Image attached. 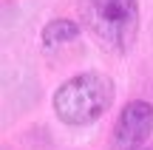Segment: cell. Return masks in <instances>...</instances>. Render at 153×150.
<instances>
[{
  "mask_svg": "<svg viewBox=\"0 0 153 150\" xmlns=\"http://www.w3.org/2000/svg\"><path fill=\"white\" fill-rule=\"evenodd\" d=\"M79 20L111 54H125L139 34L136 0H79Z\"/></svg>",
  "mask_w": 153,
  "mask_h": 150,
  "instance_id": "cell-1",
  "label": "cell"
},
{
  "mask_svg": "<svg viewBox=\"0 0 153 150\" xmlns=\"http://www.w3.org/2000/svg\"><path fill=\"white\" fill-rule=\"evenodd\" d=\"M114 79L99 71H85L65 79L54 91V113L65 125H91L114 105Z\"/></svg>",
  "mask_w": 153,
  "mask_h": 150,
  "instance_id": "cell-2",
  "label": "cell"
},
{
  "mask_svg": "<svg viewBox=\"0 0 153 150\" xmlns=\"http://www.w3.org/2000/svg\"><path fill=\"white\" fill-rule=\"evenodd\" d=\"M150 133H153V105L145 99H133L119 111L111 145L114 150H139Z\"/></svg>",
  "mask_w": 153,
  "mask_h": 150,
  "instance_id": "cell-3",
  "label": "cell"
},
{
  "mask_svg": "<svg viewBox=\"0 0 153 150\" xmlns=\"http://www.w3.org/2000/svg\"><path fill=\"white\" fill-rule=\"evenodd\" d=\"M76 37H79V26H76L74 20L57 17V20L45 23V28H43V48L54 51V48H60V45L74 43Z\"/></svg>",
  "mask_w": 153,
  "mask_h": 150,
  "instance_id": "cell-4",
  "label": "cell"
}]
</instances>
